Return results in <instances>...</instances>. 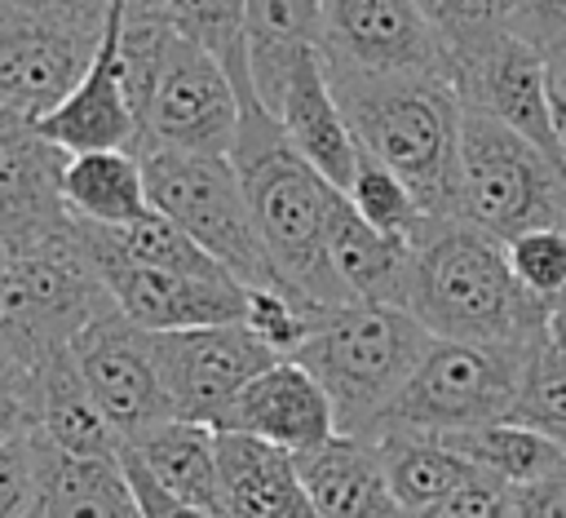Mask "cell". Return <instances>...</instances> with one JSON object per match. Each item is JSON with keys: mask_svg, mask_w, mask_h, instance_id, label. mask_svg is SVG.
<instances>
[{"mask_svg": "<svg viewBox=\"0 0 566 518\" xmlns=\"http://www.w3.org/2000/svg\"><path fill=\"white\" fill-rule=\"evenodd\" d=\"M327 66V62H323ZM358 155L398 173L433 221L455 217L464 102L451 75H367L327 66Z\"/></svg>", "mask_w": 566, "mask_h": 518, "instance_id": "1", "label": "cell"}, {"mask_svg": "<svg viewBox=\"0 0 566 518\" xmlns=\"http://www.w3.org/2000/svg\"><path fill=\"white\" fill-rule=\"evenodd\" d=\"M429 336L478 345H531L553 305L522 288L500 239L451 217L433 221L411 248L407 301Z\"/></svg>", "mask_w": 566, "mask_h": 518, "instance_id": "2", "label": "cell"}, {"mask_svg": "<svg viewBox=\"0 0 566 518\" xmlns=\"http://www.w3.org/2000/svg\"><path fill=\"white\" fill-rule=\"evenodd\" d=\"M230 159L279 279L318 305H349V292L327 257V213L336 186L287 142L283 124L256 97L243 102Z\"/></svg>", "mask_w": 566, "mask_h": 518, "instance_id": "3", "label": "cell"}, {"mask_svg": "<svg viewBox=\"0 0 566 518\" xmlns=\"http://www.w3.org/2000/svg\"><path fill=\"white\" fill-rule=\"evenodd\" d=\"M433 345L429 328L402 305H332L314 336L292 354L332 398L336 429L371 438Z\"/></svg>", "mask_w": 566, "mask_h": 518, "instance_id": "4", "label": "cell"}, {"mask_svg": "<svg viewBox=\"0 0 566 518\" xmlns=\"http://www.w3.org/2000/svg\"><path fill=\"white\" fill-rule=\"evenodd\" d=\"M146 173L150 208L177 221L199 248H208L248 288H287L256 235L239 168L230 155L177 151V146H133ZM296 292V288H292Z\"/></svg>", "mask_w": 566, "mask_h": 518, "instance_id": "5", "label": "cell"}, {"mask_svg": "<svg viewBox=\"0 0 566 518\" xmlns=\"http://www.w3.org/2000/svg\"><path fill=\"white\" fill-rule=\"evenodd\" d=\"M562 208H566V159H553L517 128L464 106L455 217L509 244L526 230L557 226Z\"/></svg>", "mask_w": 566, "mask_h": 518, "instance_id": "6", "label": "cell"}, {"mask_svg": "<svg viewBox=\"0 0 566 518\" xmlns=\"http://www.w3.org/2000/svg\"><path fill=\"white\" fill-rule=\"evenodd\" d=\"M106 310H115V301L88 261L75 217L53 239L0 261V328L40 354L66 350Z\"/></svg>", "mask_w": 566, "mask_h": 518, "instance_id": "7", "label": "cell"}, {"mask_svg": "<svg viewBox=\"0 0 566 518\" xmlns=\"http://www.w3.org/2000/svg\"><path fill=\"white\" fill-rule=\"evenodd\" d=\"M526 367V345H478L438 341L424 350L420 367L394 398L380 425L460 434L491 421H509Z\"/></svg>", "mask_w": 566, "mask_h": 518, "instance_id": "8", "label": "cell"}, {"mask_svg": "<svg viewBox=\"0 0 566 518\" xmlns=\"http://www.w3.org/2000/svg\"><path fill=\"white\" fill-rule=\"evenodd\" d=\"M243 124V97L230 80V71L186 40L181 31L168 40L159 75L150 84L146 111H142V142L150 146H177V151H203V155H230Z\"/></svg>", "mask_w": 566, "mask_h": 518, "instance_id": "9", "label": "cell"}, {"mask_svg": "<svg viewBox=\"0 0 566 518\" xmlns=\"http://www.w3.org/2000/svg\"><path fill=\"white\" fill-rule=\"evenodd\" d=\"M80 239L115 310L142 332L217 328V323H243L248 314V283H239L234 274H181V270H155V266L124 261L106 248L102 230L88 221H80Z\"/></svg>", "mask_w": 566, "mask_h": 518, "instance_id": "10", "label": "cell"}, {"mask_svg": "<svg viewBox=\"0 0 566 518\" xmlns=\"http://www.w3.org/2000/svg\"><path fill=\"white\" fill-rule=\"evenodd\" d=\"M451 84L469 111H482L522 137H531L553 159H566L557 102L548 84V58L531 40H522L513 27L491 31L473 49L451 58Z\"/></svg>", "mask_w": 566, "mask_h": 518, "instance_id": "11", "label": "cell"}, {"mask_svg": "<svg viewBox=\"0 0 566 518\" xmlns=\"http://www.w3.org/2000/svg\"><path fill=\"white\" fill-rule=\"evenodd\" d=\"M327 66L367 75H451V53L420 0H323Z\"/></svg>", "mask_w": 566, "mask_h": 518, "instance_id": "12", "label": "cell"}, {"mask_svg": "<svg viewBox=\"0 0 566 518\" xmlns=\"http://www.w3.org/2000/svg\"><path fill=\"white\" fill-rule=\"evenodd\" d=\"M155 367L164 376V390L181 421L221 425L226 407L239 398V390L261 376L279 354L256 341L243 323H217V328H186V332H150Z\"/></svg>", "mask_w": 566, "mask_h": 518, "instance_id": "13", "label": "cell"}, {"mask_svg": "<svg viewBox=\"0 0 566 518\" xmlns=\"http://www.w3.org/2000/svg\"><path fill=\"white\" fill-rule=\"evenodd\" d=\"M71 354L93 403L119 434V443H133L164 421H177V407L155 367L150 332L128 323L119 310H106L102 319H93L71 341Z\"/></svg>", "mask_w": 566, "mask_h": 518, "instance_id": "14", "label": "cell"}, {"mask_svg": "<svg viewBox=\"0 0 566 518\" xmlns=\"http://www.w3.org/2000/svg\"><path fill=\"white\" fill-rule=\"evenodd\" d=\"M66 151H57L35 120L0 111V239L4 257L35 248L71 226L62 199Z\"/></svg>", "mask_w": 566, "mask_h": 518, "instance_id": "15", "label": "cell"}, {"mask_svg": "<svg viewBox=\"0 0 566 518\" xmlns=\"http://www.w3.org/2000/svg\"><path fill=\"white\" fill-rule=\"evenodd\" d=\"M256 102L283 124L287 142L336 186L349 190L354 168H358V142L349 133V120L332 93L327 66L318 49L292 53L279 75L256 93Z\"/></svg>", "mask_w": 566, "mask_h": 518, "instance_id": "16", "label": "cell"}, {"mask_svg": "<svg viewBox=\"0 0 566 518\" xmlns=\"http://www.w3.org/2000/svg\"><path fill=\"white\" fill-rule=\"evenodd\" d=\"M119 22H124V0H115L111 22L84 66V75L75 80V89L35 120V128L66 155L80 151H133L142 128L124 89V66H119Z\"/></svg>", "mask_w": 566, "mask_h": 518, "instance_id": "17", "label": "cell"}, {"mask_svg": "<svg viewBox=\"0 0 566 518\" xmlns=\"http://www.w3.org/2000/svg\"><path fill=\"white\" fill-rule=\"evenodd\" d=\"M217 429L274 443L292 456H301V452L327 443L332 434H340L327 390L296 359H279L261 376H252L239 390V398L226 407Z\"/></svg>", "mask_w": 566, "mask_h": 518, "instance_id": "18", "label": "cell"}, {"mask_svg": "<svg viewBox=\"0 0 566 518\" xmlns=\"http://www.w3.org/2000/svg\"><path fill=\"white\" fill-rule=\"evenodd\" d=\"M97 44L71 40L22 18L13 31L0 35V111L40 120L49 115L84 75Z\"/></svg>", "mask_w": 566, "mask_h": 518, "instance_id": "19", "label": "cell"}, {"mask_svg": "<svg viewBox=\"0 0 566 518\" xmlns=\"http://www.w3.org/2000/svg\"><path fill=\"white\" fill-rule=\"evenodd\" d=\"M296 474L323 518H407L389 491L371 438L332 434L327 443L296 456Z\"/></svg>", "mask_w": 566, "mask_h": 518, "instance_id": "20", "label": "cell"}, {"mask_svg": "<svg viewBox=\"0 0 566 518\" xmlns=\"http://www.w3.org/2000/svg\"><path fill=\"white\" fill-rule=\"evenodd\" d=\"M217 460L230 518H323L296 474L292 452L217 429Z\"/></svg>", "mask_w": 566, "mask_h": 518, "instance_id": "21", "label": "cell"}, {"mask_svg": "<svg viewBox=\"0 0 566 518\" xmlns=\"http://www.w3.org/2000/svg\"><path fill=\"white\" fill-rule=\"evenodd\" d=\"M327 257L349 292V301L367 305H402L407 301V274H411V244L389 239L376 230L345 190H336L327 213Z\"/></svg>", "mask_w": 566, "mask_h": 518, "instance_id": "22", "label": "cell"}, {"mask_svg": "<svg viewBox=\"0 0 566 518\" xmlns=\"http://www.w3.org/2000/svg\"><path fill=\"white\" fill-rule=\"evenodd\" d=\"M124 452L177 500L199 505L217 518L226 514V487H221V460H217V429L199 421H164L146 429L142 438L124 443Z\"/></svg>", "mask_w": 566, "mask_h": 518, "instance_id": "23", "label": "cell"}, {"mask_svg": "<svg viewBox=\"0 0 566 518\" xmlns=\"http://www.w3.org/2000/svg\"><path fill=\"white\" fill-rule=\"evenodd\" d=\"M389 491L402 505V514H420L429 505H438L442 496H451L455 487H464L469 478H478L482 469L469 465L455 447H447L438 434L424 429H402V425H380L371 434Z\"/></svg>", "mask_w": 566, "mask_h": 518, "instance_id": "24", "label": "cell"}, {"mask_svg": "<svg viewBox=\"0 0 566 518\" xmlns=\"http://www.w3.org/2000/svg\"><path fill=\"white\" fill-rule=\"evenodd\" d=\"M62 199L75 221L128 226L150 213V190L137 151H80L66 155Z\"/></svg>", "mask_w": 566, "mask_h": 518, "instance_id": "25", "label": "cell"}, {"mask_svg": "<svg viewBox=\"0 0 566 518\" xmlns=\"http://www.w3.org/2000/svg\"><path fill=\"white\" fill-rule=\"evenodd\" d=\"M31 518H142V509L119 456H66L49 443Z\"/></svg>", "mask_w": 566, "mask_h": 518, "instance_id": "26", "label": "cell"}, {"mask_svg": "<svg viewBox=\"0 0 566 518\" xmlns=\"http://www.w3.org/2000/svg\"><path fill=\"white\" fill-rule=\"evenodd\" d=\"M40 434L66 456H119L124 443L93 403L71 345L44 363V398H40Z\"/></svg>", "mask_w": 566, "mask_h": 518, "instance_id": "27", "label": "cell"}, {"mask_svg": "<svg viewBox=\"0 0 566 518\" xmlns=\"http://www.w3.org/2000/svg\"><path fill=\"white\" fill-rule=\"evenodd\" d=\"M447 447H455L469 465H478L482 474L509 483V487H522V483H535L544 474H557L566 469V452L517 425V421H491V425H478V429H460V434H438Z\"/></svg>", "mask_w": 566, "mask_h": 518, "instance_id": "28", "label": "cell"}, {"mask_svg": "<svg viewBox=\"0 0 566 518\" xmlns=\"http://www.w3.org/2000/svg\"><path fill=\"white\" fill-rule=\"evenodd\" d=\"M509 421L553 438L566 452V310H553L548 328L526 345V367Z\"/></svg>", "mask_w": 566, "mask_h": 518, "instance_id": "29", "label": "cell"}, {"mask_svg": "<svg viewBox=\"0 0 566 518\" xmlns=\"http://www.w3.org/2000/svg\"><path fill=\"white\" fill-rule=\"evenodd\" d=\"M318 40H323V0H248L252 93H261L292 53L318 49Z\"/></svg>", "mask_w": 566, "mask_h": 518, "instance_id": "30", "label": "cell"}, {"mask_svg": "<svg viewBox=\"0 0 566 518\" xmlns=\"http://www.w3.org/2000/svg\"><path fill=\"white\" fill-rule=\"evenodd\" d=\"M168 22L208 49L234 80L239 97L252 102V62H248V0H164Z\"/></svg>", "mask_w": 566, "mask_h": 518, "instance_id": "31", "label": "cell"}, {"mask_svg": "<svg viewBox=\"0 0 566 518\" xmlns=\"http://www.w3.org/2000/svg\"><path fill=\"white\" fill-rule=\"evenodd\" d=\"M106 248L124 261L137 266H155V270H181V274H230L208 248H199L177 221H168L164 213H146L142 221L128 226H97Z\"/></svg>", "mask_w": 566, "mask_h": 518, "instance_id": "32", "label": "cell"}, {"mask_svg": "<svg viewBox=\"0 0 566 518\" xmlns=\"http://www.w3.org/2000/svg\"><path fill=\"white\" fill-rule=\"evenodd\" d=\"M349 204L376 226V230H385L389 239H402V244H420L424 239V230L433 226V217L420 208V199L411 195V186L398 177V173H389L385 164H376V159H367V155H358V168H354V182H349Z\"/></svg>", "mask_w": 566, "mask_h": 518, "instance_id": "33", "label": "cell"}, {"mask_svg": "<svg viewBox=\"0 0 566 518\" xmlns=\"http://www.w3.org/2000/svg\"><path fill=\"white\" fill-rule=\"evenodd\" d=\"M53 354H40L35 345H27L22 336H13V332L0 328V443L40 429L44 363Z\"/></svg>", "mask_w": 566, "mask_h": 518, "instance_id": "34", "label": "cell"}, {"mask_svg": "<svg viewBox=\"0 0 566 518\" xmlns=\"http://www.w3.org/2000/svg\"><path fill=\"white\" fill-rule=\"evenodd\" d=\"M332 305H318L292 288H248V314H243V328L265 341L279 359H292L310 336L314 328L323 323Z\"/></svg>", "mask_w": 566, "mask_h": 518, "instance_id": "35", "label": "cell"}, {"mask_svg": "<svg viewBox=\"0 0 566 518\" xmlns=\"http://www.w3.org/2000/svg\"><path fill=\"white\" fill-rule=\"evenodd\" d=\"M513 274L522 279L526 292L539 301H562L566 297V230L562 226H539L504 244Z\"/></svg>", "mask_w": 566, "mask_h": 518, "instance_id": "36", "label": "cell"}, {"mask_svg": "<svg viewBox=\"0 0 566 518\" xmlns=\"http://www.w3.org/2000/svg\"><path fill=\"white\" fill-rule=\"evenodd\" d=\"M49 438L40 429L0 443V518H31L44 487Z\"/></svg>", "mask_w": 566, "mask_h": 518, "instance_id": "37", "label": "cell"}, {"mask_svg": "<svg viewBox=\"0 0 566 518\" xmlns=\"http://www.w3.org/2000/svg\"><path fill=\"white\" fill-rule=\"evenodd\" d=\"M438 35L447 40V53H464L491 31L509 27V0H420Z\"/></svg>", "mask_w": 566, "mask_h": 518, "instance_id": "38", "label": "cell"}, {"mask_svg": "<svg viewBox=\"0 0 566 518\" xmlns=\"http://www.w3.org/2000/svg\"><path fill=\"white\" fill-rule=\"evenodd\" d=\"M22 9V18L49 27V31H62L71 40H84V44H97L106 22H111V9L115 0H13Z\"/></svg>", "mask_w": 566, "mask_h": 518, "instance_id": "39", "label": "cell"}, {"mask_svg": "<svg viewBox=\"0 0 566 518\" xmlns=\"http://www.w3.org/2000/svg\"><path fill=\"white\" fill-rule=\"evenodd\" d=\"M407 518H513V487L491 474H478L451 496H442L438 505L407 514Z\"/></svg>", "mask_w": 566, "mask_h": 518, "instance_id": "40", "label": "cell"}, {"mask_svg": "<svg viewBox=\"0 0 566 518\" xmlns=\"http://www.w3.org/2000/svg\"><path fill=\"white\" fill-rule=\"evenodd\" d=\"M509 27L548 53L566 44V0H509Z\"/></svg>", "mask_w": 566, "mask_h": 518, "instance_id": "41", "label": "cell"}, {"mask_svg": "<svg viewBox=\"0 0 566 518\" xmlns=\"http://www.w3.org/2000/svg\"><path fill=\"white\" fill-rule=\"evenodd\" d=\"M119 460H124V474H128V483H133V496H137L142 518H217V514H208V509H199V505H186V500L168 496L128 452H119Z\"/></svg>", "mask_w": 566, "mask_h": 518, "instance_id": "42", "label": "cell"}, {"mask_svg": "<svg viewBox=\"0 0 566 518\" xmlns=\"http://www.w3.org/2000/svg\"><path fill=\"white\" fill-rule=\"evenodd\" d=\"M513 518H566V469L513 487Z\"/></svg>", "mask_w": 566, "mask_h": 518, "instance_id": "43", "label": "cell"}, {"mask_svg": "<svg viewBox=\"0 0 566 518\" xmlns=\"http://www.w3.org/2000/svg\"><path fill=\"white\" fill-rule=\"evenodd\" d=\"M548 84H553V102H557V124H562V142H566V44L548 49Z\"/></svg>", "mask_w": 566, "mask_h": 518, "instance_id": "44", "label": "cell"}, {"mask_svg": "<svg viewBox=\"0 0 566 518\" xmlns=\"http://www.w3.org/2000/svg\"><path fill=\"white\" fill-rule=\"evenodd\" d=\"M18 22H22V9H18L13 0H0V35H4V31H13Z\"/></svg>", "mask_w": 566, "mask_h": 518, "instance_id": "45", "label": "cell"}, {"mask_svg": "<svg viewBox=\"0 0 566 518\" xmlns=\"http://www.w3.org/2000/svg\"><path fill=\"white\" fill-rule=\"evenodd\" d=\"M128 13H164V0H124Z\"/></svg>", "mask_w": 566, "mask_h": 518, "instance_id": "46", "label": "cell"}, {"mask_svg": "<svg viewBox=\"0 0 566 518\" xmlns=\"http://www.w3.org/2000/svg\"><path fill=\"white\" fill-rule=\"evenodd\" d=\"M0 261H4V239H0Z\"/></svg>", "mask_w": 566, "mask_h": 518, "instance_id": "47", "label": "cell"}]
</instances>
